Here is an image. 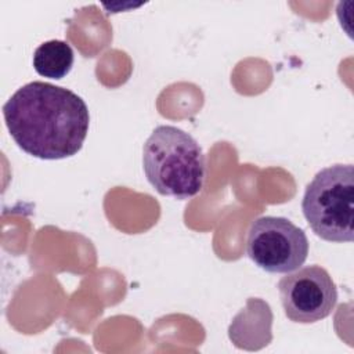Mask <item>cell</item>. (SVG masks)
<instances>
[{"label":"cell","mask_w":354,"mask_h":354,"mask_svg":"<svg viewBox=\"0 0 354 354\" xmlns=\"http://www.w3.org/2000/svg\"><path fill=\"white\" fill-rule=\"evenodd\" d=\"M3 115L15 144L46 160L76 155L90 124L88 108L80 95L39 80L19 87L4 104Z\"/></svg>","instance_id":"cell-1"},{"label":"cell","mask_w":354,"mask_h":354,"mask_svg":"<svg viewBox=\"0 0 354 354\" xmlns=\"http://www.w3.org/2000/svg\"><path fill=\"white\" fill-rule=\"evenodd\" d=\"M142 167L148 183L160 195L180 201L201 192L205 181V155L187 131L169 124L153 129L142 147Z\"/></svg>","instance_id":"cell-2"},{"label":"cell","mask_w":354,"mask_h":354,"mask_svg":"<svg viewBox=\"0 0 354 354\" xmlns=\"http://www.w3.org/2000/svg\"><path fill=\"white\" fill-rule=\"evenodd\" d=\"M303 214L317 236L328 242L354 239V167L332 165L321 169L307 184Z\"/></svg>","instance_id":"cell-3"},{"label":"cell","mask_w":354,"mask_h":354,"mask_svg":"<svg viewBox=\"0 0 354 354\" xmlns=\"http://www.w3.org/2000/svg\"><path fill=\"white\" fill-rule=\"evenodd\" d=\"M246 253L261 270L288 274L300 268L308 254L306 232L285 217L263 216L248 231Z\"/></svg>","instance_id":"cell-4"},{"label":"cell","mask_w":354,"mask_h":354,"mask_svg":"<svg viewBox=\"0 0 354 354\" xmlns=\"http://www.w3.org/2000/svg\"><path fill=\"white\" fill-rule=\"evenodd\" d=\"M285 315L297 324H314L326 318L337 301V289L321 266L299 268L278 282Z\"/></svg>","instance_id":"cell-5"},{"label":"cell","mask_w":354,"mask_h":354,"mask_svg":"<svg viewBox=\"0 0 354 354\" xmlns=\"http://www.w3.org/2000/svg\"><path fill=\"white\" fill-rule=\"evenodd\" d=\"M253 306H254V299H253ZM253 310L250 300H248V308L246 311H241L235 318L234 322L230 325L228 335L230 339L234 342V344L239 348L245 350H259L257 340L254 336V332L260 337L261 343L267 346L271 339V321H272V314L270 310V306H267L263 313L259 315V319L253 322Z\"/></svg>","instance_id":"cell-6"},{"label":"cell","mask_w":354,"mask_h":354,"mask_svg":"<svg viewBox=\"0 0 354 354\" xmlns=\"http://www.w3.org/2000/svg\"><path fill=\"white\" fill-rule=\"evenodd\" d=\"M73 59L72 47L66 41L53 39L35 50L33 68L40 76L58 80L71 72Z\"/></svg>","instance_id":"cell-7"}]
</instances>
